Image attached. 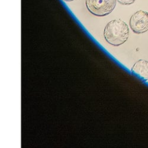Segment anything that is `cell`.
I'll return each instance as SVG.
<instances>
[{"mask_svg": "<svg viewBox=\"0 0 148 148\" xmlns=\"http://www.w3.org/2000/svg\"><path fill=\"white\" fill-rule=\"evenodd\" d=\"M117 1L122 5H130L133 4L136 0H117Z\"/></svg>", "mask_w": 148, "mask_h": 148, "instance_id": "5b68a950", "label": "cell"}, {"mask_svg": "<svg viewBox=\"0 0 148 148\" xmlns=\"http://www.w3.org/2000/svg\"><path fill=\"white\" fill-rule=\"evenodd\" d=\"M106 40L110 45L119 46L125 43L129 36L127 24L121 19L113 20L108 23L104 30Z\"/></svg>", "mask_w": 148, "mask_h": 148, "instance_id": "6da1fadb", "label": "cell"}, {"mask_svg": "<svg viewBox=\"0 0 148 148\" xmlns=\"http://www.w3.org/2000/svg\"><path fill=\"white\" fill-rule=\"evenodd\" d=\"M87 9L92 14L103 17L110 14L116 5V0H85Z\"/></svg>", "mask_w": 148, "mask_h": 148, "instance_id": "7a4b0ae2", "label": "cell"}, {"mask_svg": "<svg viewBox=\"0 0 148 148\" xmlns=\"http://www.w3.org/2000/svg\"><path fill=\"white\" fill-rule=\"evenodd\" d=\"M130 26L133 32L141 34L148 30V13L145 11H138L130 19Z\"/></svg>", "mask_w": 148, "mask_h": 148, "instance_id": "3957f363", "label": "cell"}, {"mask_svg": "<svg viewBox=\"0 0 148 148\" xmlns=\"http://www.w3.org/2000/svg\"><path fill=\"white\" fill-rule=\"evenodd\" d=\"M65 1H74V0H65Z\"/></svg>", "mask_w": 148, "mask_h": 148, "instance_id": "8992f818", "label": "cell"}, {"mask_svg": "<svg viewBox=\"0 0 148 148\" xmlns=\"http://www.w3.org/2000/svg\"><path fill=\"white\" fill-rule=\"evenodd\" d=\"M131 71L134 73L137 74L145 81H147L148 61L145 59H140L138 60L131 68Z\"/></svg>", "mask_w": 148, "mask_h": 148, "instance_id": "277c9868", "label": "cell"}]
</instances>
